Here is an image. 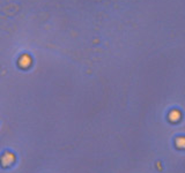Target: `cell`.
<instances>
[{"label":"cell","mask_w":185,"mask_h":173,"mask_svg":"<svg viewBox=\"0 0 185 173\" xmlns=\"http://www.w3.org/2000/svg\"><path fill=\"white\" fill-rule=\"evenodd\" d=\"M30 63H31V59L28 56H22L20 58V60H19V63H20L21 67H28Z\"/></svg>","instance_id":"cell-1"}]
</instances>
